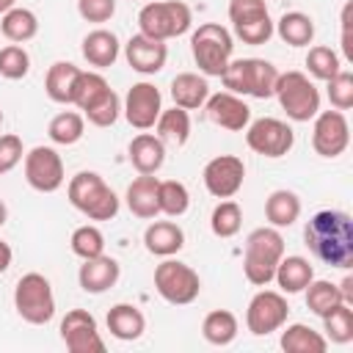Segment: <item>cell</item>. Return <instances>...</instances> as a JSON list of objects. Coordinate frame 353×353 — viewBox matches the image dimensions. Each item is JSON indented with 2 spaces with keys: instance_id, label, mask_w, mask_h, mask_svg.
<instances>
[{
  "instance_id": "8992f818",
  "label": "cell",
  "mask_w": 353,
  "mask_h": 353,
  "mask_svg": "<svg viewBox=\"0 0 353 353\" xmlns=\"http://www.w3.org/2000/svg\"><path fill=\"white\" fill-rule=\"evenodd\" d=\"M190 25H193V11L182 0H154L138 11V33L157 41L176 39L188 33Z\"/></svg>"
},
{
  "instance_id": "d6a6232c",
  "label": "cell",
  "mask_w": 353,
  "mask_h": 353,
  "mask_svg": "<svg viewBox=\"0 0 353 353\" xmlns=\"http://www.w3.org/2000/svg\"><path fill=\"white\" fill-rule=\"evenodd\" d=\"M157 138L163 143H174V146H185L188 138H190V113L185 108H168V110H160L157 121Z\"/></svg>"
},
{
  "instance_id": "4dcf8cb0",
  "label": "cell",
  "mask_w": 353,
  "mask_h": 353,
  "mask_svg": "<svg viewBox=\"0 0 353 353\" xmlns=\"http://www.w3.org/2000/svg\"><path fill=\"white\" fill-rule=\"evenodd\" d=\"M265 218H268V223L276 226V229L292 226V223L301 218V199H298V193H292V190H287V188L273 190V193L265 199Z\"/></svg>"
},
{
  "instance_id": "4316f807",
  "label": "cell",
  "mask_w": 353,
  "mask_h": 353,
  "mask_svg": "<svg viewBox=\"0 0 353 353\" xmlns=\"http://www.w3.org/2000/svg\"><path fill=\"white\" fill-rule=\"evenodd\" d=\"M312 279H314V268H312V262H309L306 256H298V254H292V256H281V262H279V268H276V273H273V281H276L279 290L287 292V295L303 292L306 284H309Z\"/></svg>"
},
{
  "instance_id": "ab89813d",
  "label": "cell",
  "mask_w": 353,
  "mask_h": 353,
  "mask_svg": "<svg viewBox=\"0 0 353 353\" xmlns=\"http://www.w3.org/2000/svg\"><path fill=\"white\" fill-rule=\"evenodd\" d=\"M119 116H121V99L113 88H108L99 99H94L83 110V119H88V124H94V127H110V124H116Z\"/></svg>"
},
{
  "instance_id": "5bb4252c",
  "label": "cell",
  "mask_w": 353,
  "mask_h": 353,
  "mask_svg": "<svg viewBox=\"0 0 353 353\" xmlns=\"http://www.w3.org/2000/svg\"><path fill=\"white\" fill-rule=\"evenodd\" d=\"M25 179L39 193H55L66 179L61 154L52 146H33L25 154Z\"/></svg>"
},
{
  "instance_id": "7dc6e473",
  "label": "cell",
  "mask_w": 353,
  "mask_h": 353,
  "mask_svg": "<svg viewBox=\"0 0 353 353\" xmlns=\"http://www.w3.org/2000/svg\"><path fill=\"white\" fill-rule=\"evenodd\" d=\"M77 14L85 22H108L116 14V0H77Z\"/></svg>"
},
{
  "instance_id": "f1b7e54d",
  "label": "cell",
  "mask_w": 353,
  "mask_h": 353,
  "mask_svg": "<svg viewBox=\"0 0 353 353\" xmlns=\"http://www.w3.org/2000/svg\"><path fill=\"white\" fill-rule=\"evenodd\" d=\"M80 66H74L72 61H55L50 69H47V77H44V91L52 102L58 105H72V94H74V83L80 77Z\"/></svg>"
},
{
  "instance_id": "1f68e13d",
  "label": "cell",
  "mask_w": 353,
  "mask_h": 353,
  "mask_svg": "<svg viewBox=\"0 0 353 353\" xmlns=\"http://www.w3.org/2000/svg\"><path fill=\"white\" fill-rule=\"evenodd\" d=\"M0 33L11 41V44H25L39 33V17L30 8L14 6L11 11L3 14L0 19Z\"/></svg>"
},
{
  "instance_id": "2e32d148",
  "label": "cell",
  "mask_w": 353,
  "mask_h": 353,
  "mask_svg": "<svg viewBox=\"0 0 353 353\" xmlns=\"http://www.w3.org/2000/svg\"><path fill=\"white\" fill-rule=\"evenodd\" d=\"M61 339L69 353H105L97 320L85 309H69L61 320Z\"/></svg>"
},
{
  "instance_id": "277c9868",
  "label": "cell",
  "mask_w": 353,
  "mask_h": 353,
  "mask_svg": "<svg viewBox=\"0 0 353 353\" xmlns=\"http://www.w3.org/2000/svg\"><path fill=\"white\" fill-rule=\"evenodd\" d=\"M279 74L281 72L265 58H232L229 66L223 69L221 80H223V88L237 97L268 99L276 91Z\"/></svg>"
},
{
  "instance_id": "c3c4849f",
  "label": "cell",
  "mask_w": 353,
  "mask_h": 353,
  "mask_svg": "<svg viewBox=\"0 0 353 353\" xmlns=\"http://www.w3.org/2000/svg\"><path fill=\"white\" fill-rule=\"evenodd\" d=\"M350 11H353V6L347 3V6L342 8V55H345V61H347V63H353V39H350Z\"/></svg>"
},
{
  "instance_id": "484cf974",
  "label": "cell",
  "mask_w": 353,
  "mask_h": 353,
  "mask_svg": "<svg viewBox=\"0 0 353 353\" xmlns=\"http://www.w3.org/2000/svg\"><path fill=\"white\" fill-rule=\"evenodd\" d=\"M108 331L121 342H132L146 331V317L135 303H116L108 309Z\"/></svg>"
},
{
  "instance_id": "3957f363",
  "label": "cell",
  "mask_w": 353,
  "mask_h": 353,
  "mask_svg": "<svg viewBox=\"0 0 353 353\" xmlns=\"http://www.w3.org/2000/svg\"><path fill=\"white\" fill-rule=\"evenodd\" d=\"M284 256V237L276 226H259L245 237L243 273L254 287H268Z\"/></svg>"
},
{
  "instance_id": "f6af8a7d",
  "label": "cell",
  "mask_w": 353,
  "mask_h": 353,
  "mask_svg": "<svg viewBox=\"0 0 353 353\" xmlns=\"http://www.w3.org/2000/svg\"><path fill=\"white\" fill-rule=\"evenodd\" d=\"M325 94L334 110H350L353 108V72L339 69L331 80H325Z\"/></svg>"
},
{
  "instance_id": "e575fe53",
  "label": "cell",
  "mask_w": 353,
  "mask_h": 353,
  "mask_svg": "<svg viewBox=\"0 0 353 353\" xmlns=\"http://www.w3.org/2000/svg\"><path fill=\"white\" fill-rule=\"evenodd\" d=\"M47 135L58 146H74L85 135V119H83V113H77V110H61V113H55L50 119V124H47Z\"/></svg>"
},
{
  "instance_id": "7c38bea8",
  "label": "cell",
  "mask_w": 353,
  "mask_h": 353,
  "mask_svg": "<svg viewBox=\"0 0 353 353\" xmlns=\"http://www.w3.org/2000/svg\"><path fill=\"white\" fill-rule=\"evenodd\" d=\"M290 317V303L284 298V292L276 290H259L245 309V328L254 336H268L273 331H279Z\"/></svg>"
},
{
  "instance_id": "60d3db41",
  "label": "cell",
  "mask_w": 353,
  "mask_h": 353,
  "mask_svg": "<svg viewBox=\"0 0 353 353\" xmlns=\"http://www.w3.org/2000/svg\"><path fill=\"white\" fill-rule=\"evenodd\" d=\"M306 69H309V74L314 80L325 83V80H331L342 69V61H339V55L331 47L317 44V47H309V52H306Z\"/></svg>"
},
{
  "instance_id": "74e56055",
  "label": "cell",
  "mask_w": 353,
  "mask_h": 353,
  "mask_svg": "<svg viewBox=\"0 0 353 353\" xmlns=\"http://www.w3.org/2000/svg\"><path fill=\"white\" fill-rule=\"evenodd\" d=\"M240 226H243V210H240V204L232 201V199L218 201L215 210H212V215H210L212 234L226 240V237H234L240 232Z\"/></svg>"
},
{
  "instance_id": "ffe728a7",
  "label": "cell",
  "mask_w": 353,
  "mask_h": 353,
  "mask_svg": "<svg viewBox=\"0 0 353 353\" xmlns=\"http://www.w3.org/2000/svg\"><path fill=\"white\" fill-rule=\"evenodd\" d=\"M121 276V265L108 256V254H99V256H91V259H83L80 270H77V281L83 287V292L88 295H102L108 292L110 287H116Z\"/></svg>"
},
{
  "instance_id": "4fadbf2b",
  "label": "cell",
  "mask_w": 353,
  "mask_h": 353,
  "mask_svg": "<svg viewBox=\"0 0 353 353\" xmlns=\"http://www.w3.org/2000/svg\"><path fill=\"white\" fill-rule=\"evenodd\" d=\"M350 143V124L342 110H320L312 124V146L320 157H339Z\"/></svg>"
},
{
  "instance_id": "44dd1931",
  "label": "cell",
  "mask_w": 353,
  "mask_h": 353,
  "mask_svg": "<svg viewBox=\"0 0 353 353\" xmlns=\"http://www.w3.org/2000/svg\"><path fill=\"white\" fill-rule=\"evenodd\" d=\"M127 157L138 174H157L165 163V143L152 132H138L127 146Z\"/></svg>"
},
{
  "instance_id": "8d00e7d4",
  "label": "cell",
  "mask_w": 353,
  "mask_h": 353,
  "mask_svg": "<svg viewBox=\"0 0 353 353\" xmlns=\"http://www.w3.org/2000/svg\"><path fill=\"white\" fill-rule=\"evenodd\" d=\"M157 207L168 218H179L190 207V193L179 179H163L157 185Z\"/></svg>"
},
{
  "instance_id": "603a6c76",
  "label": "cell",
  "mask_w": 353,
  "mask_h": 353,
  "mask_svg": "<svg viewBox=\"0 0 353 353\" xmlns=\"http://www.w3.org/2000/svg\"><path fill=\"white\" fill-rule=\"evenodd\" d=\"M143 245L154 256H174L185 245V232L174 221H152L143 229Z\"/></svg>"
},
{
  "instance_id": "f5cc1de1",
  "label": "cell",
  "mask_w": 353,
  "mask_h": 353,
  "mask_svg": "<svg viewBox=\"0 0 353 353\" xmlns=\"http://www.w3.org/2000/svg\"><path fill=\"white\" fill-rule=\"evenodd\" d=\"M8 221V207H6V201L0 199V229H3V223Z\"/></svg>"
},
{
  "instance_id": "9c48e42d",
  "label": "cell",
  "mask_w": 353,
  "mask_h": 353,
  "mask_svg": "<svg viewBox=\"0 0 353 353\" xmlns=\"http://www.w3.org/2000/svg\"><path fill=\"white\" fill-rule=\"evenodd\" d=\"M154 290L165 303L188 306L199 298L201 279L190 265H185L179 259H171V256H163V262L154 268Z\"/></svg>"
},
{
  "instance_id": "f546056e",
  "label": "cell",
  "mask_w": 353,
  "mask_h": 353,
  "mask_svg": "<svg viewBox=\"0 0 353 353\" xmlns=\"http://www.w3.org/2000/svg\"><path fill=\"white\" fill-rule=\"evenodd\" d=\"M273 33H279V39L290 47H309L314 39V19L303 11H287L279 22H273Z\"/></svg>"
},
{
  "instance_id": "52a82bcc",
  "label": "cell",
  "mask_w": 353,
  "mask_h": 353,
  "mask_svg": "<svg viewBox=\"0 0 353 353\" xmlns=\"http://www.w3.org/2000/svg\"><path fill=\"white\" fill-rule=\"evenodd\" d=\"M273 97L279 99L281 110L292 121H312L320 113V91L314 80L303 72H284L276 80Z\"/></svg>"
},
{
  "instance_id": "8fae6325",
  "label": "cell",
  "mask_w": 353,
  "mask_h": 353,
  "mask_svg": "<svg viewBox=\"0 0 353 353\" xmlns=\"http://www.w3.org/2000/svg\"><path fill=\"white\" fill-rule=\"evenodd\" d=\"M245 143H248L251 152L276 160V157L290 154V149L295 146V132H292V127L287 121L273 119V116H262L256 121H248Z\"/></svg>"
},
{
  "instance_id": "7bdbcfd3",
  "label": "cell",
  "mask_w": 353,
  "mask_h": 353,
  "mask_svg": "<svg viewBox=\"0 0 353 353\" xmlns=\"http://www.w3.org/2000/svg\"><path fill=\"white\" fill-rule=\"evenodd\" d=\"M69 245H72V254H74V256L91 259V256L105 254V234H102L94 223H85V226H77V229L72 232Z\"/></svg>"
},
{
  "instance_id": "ba28073f",
  "label": "cell",
  "mask_w": 353,
  "mask_h": 353,
  "mask_svg": "<svg viewBox=\"0 0 353 353\" xmlns=\"http://www.w3.org/2000/svg\"><path fill=\"white\" fill-rule=\"evenodd\" d=\"M14 309L30 325H47L55 317L52 284L41 273H25L14 287Z\"/></svg>"
},
{
  "instance_id": "30bf717a",
  "label": "cell",
  "mask_w": 353,
  "mask_h": 353,
  "mask_svg": "<svg viewBox=\"0 0 353 353\" xmlns=\"http://www.w3.org/2000/svg\"><path fill=\"white\" fill-rule=\"evenodd\" d=\"M229 22L232 36L251 47L268 44L273 36V19L265 0H229Z\"/></svg>"
},
{
  "instance_id": "816d5d0a",
  "label": "cell",
  "mask_w": 353,
  "mask_h": 353,
  "mask_svg": "<svg viewBox=\"0 0 353 353\" xmlns=\"http://www.w3.org/2000/svg\"><path fill=\"white\" fill-rule=\"evenodd\" d=\"M17 6V0H0V17L6 14V11H11Z\"/></svg>"
},
{
  "instance_id": "83f0119b",
  "label": "cell",
  "mask_w": 353,
  "mask_h": 353,
  "mask_svg": "<svg viewBox=\"0 0 353 353\" xmlns=\"http://www.w3.org/2000/svg\"><path fill=\"white\" fill-rule=\"evenodd\" d=\"M279 331H281L279 345L287 353H325L328 350V339L306 323H290L287 328L281 325Z\"/></svg>"
},
{
  "instance_id": "7a4b0ae2",
  "label": "cell",
  "mask_w": 353,
  "mask_h": 353,
  "mask_svg": "<svg viewBox=\"0 0 353 353\" xmlns=\"http://www.w3.org/2000/svg\"><path fill=\"white\" fill-rule=\"evenodd\" d=\"M66 196L88 221H113L119 215V196L97 171H77L66 185Z\"/></svg>"
},
{
  "instance_id": "d590c367",
  "label": "cell",
  "mask_w": 353,
  "mask_h": 353,
  "mask_svg": "<svg viewBox=\"0 0 353 353\" xmlns=\"http://www.w3.org/2000/svg\"><path fill=\"white\" fill-rule=\"evenodd\" d=\"M303 292H306V306H309V312H314L317 317H325L331 309H336L339 303H345L339 287H336L334 281H325V279H312Z\"/></svg>"
},
{
  "instance_id": "cb8c5ba5",
  "label": "cell",
  "mask_w": 353,
  "mask_h": 353,
  "mask_svg": "<svg viewBox=\"0 0 353 353\" xmlns=\"http://www.w3.org/2000/svg\"><path fill=\"white\" fill-rule=\"evenodd\" d=\"M83 58L94 66V69H108L116 63L119 52H121V44H119V36L113 30H105V28H97L91 33L83 36Z\"/></svg>"
},
{
  "instance_id": "ac0fdd59",
  "label": "cell",
  "mask_w": 353,
  "mask_h": 353,
  "mask_svg": "<svg viewBox=\"0 0 353 353\" xmlns=\"http://www.w3.org/2000/svg\"><path fill=\"white\" fill-rule=\"evenodd\" d=\"M204 110L210 116L212 124H218L221 130H229V132H243L251 121V108L243 97L232 94V91H218V94H210L207 102H204Z\"/></svg>"
},
{
  "instance_id": "5b68a950",
  "label": "cell",
  "mask_w": 353,
  "mask_h": 353,
  "mask_svg": "<svg viewBox=\"0 0 353 353\" xmlns=\"http://www.w3.org/2000/svg\"><path fill=\"white\" fill-rule=\"evenodd\" d=\"M190 55L204 77H221L234 55V36L221 22H204L190 36Z\"/></svg>"
},
{
  "instance_id": "db71d44e",
  "label": "cell",
  "mask_w": 353,
  "mask_h": 353,
  "mask_svg": "<svg viewBox=\"0 0 353 353\" xmlns=\"http://www.w3.org/2000/svg\"><path fill=\"white\" fill-rule=\"evenodd\" d=\"M0 124H3V108H0Z\"/></svg>"
},
{
  "instance_id": "d4e9b609",
  "label": "cell",
  "mask_w": 353,
  "mask_h": 353,
  "mask_svg": "<svg viewBox=\"0 0 353 353\" xmlns=\"http://www.w3.org/2000/svg\"><path fill=\"white\" fill-rule=\"evenodd\" d=\"M210 97V83L204 74H196V72H179L174 80H171V99L176 108H185V110H199L204 108Z\"/></svg>"
},
{
  "instance_id": "b9f144b4",
  "label": "cell",
  "mask_w": 353,
  "mask_h": 353,
  "mask_svg": "<svg viewBox=\"0 0 353 353\" xmlns=\"http://www.w3.org/2000/svg\"><path fill=\"white\" fill-rule=\"evenodd\" d=\"M110 88V83L99 74V72H80V77H77V83H74V94H72V105L77 108V110H85L94 99H99L105 91Z\"/></svg>"
},
{
  "instance_id": "f907efd6",
  "label": "cell",
  "mask_w": 353,
  "mask_h": 353,
  "mask_svg": "<svg viewBox=\"0 0 353 353\" xmlns=\"http://www.w3.org/2000/svg\"><path fill=\"white\" fill-rule=\"evenodd\" d=\"M11 259H14V251H11V245H8L6 240H0V276L8 270Z\"/></svg>"
},
{
  "instance_id": "836d02e7",
  "label": "cell",
  "mask_w": 353,
  "mask_h": 353,
  "mask_svg": "<svg viewBox=\"0 0 353 353\" xmlns=\"http://www.w3.org/2000/svg\"><path fill=\"white\" fill-rule=\"evenodd\" d=\"M237 317L229 312V309H212L204 320H201V336L210 342V345H232L237 339Z\"/></svg>"
},
{
  "instance_id": "7402d4cb",
  "label": "cell",
  "mask_w": 353,
  "mask_h": 353,
  "mask_svg": "<svg viewBox=\"0 0 353 353\" xmlns=\"http://www.w3.org/2000/svg\"><path fill=\"white\" fill-rule=\"evenodd\" d=\"M157 185H160V179L154 174H141L138 179L130 182L124 199H127V210L135 218L152 221V218L160 215V207H157Z\"/></svg>"
},
{
  "instance_id": "681fc988",
  "label": "cell",
  "mask_w": 353,
  "mask_h": 353,
  "mask_svg": "<svg viewBox=\"0 0 353 353\" xmlns=\"http://www.w3.org/2000/svg\"><path fill=\"white\" fill-rule=\"evenodd\" d=\"M336 287H339V292H342V301H345L347 306H353V276H345Z\"/></svg>"
},
{
  "instance_id": "d6986e66",
  "label": "cell",
  "mask_w": 353,
  "mask_h": 353,
  "mask_svg": "<svg viewBox=\"0 0 353 353\" xmlns=\"http://www.w3.org/2000/svg\"><path fill=\"white\" fill-rule=\"evenodd\" d=\"M124 58H127L132 72H138V74H157L165 66V61H168V47H165V41L149 39L143 33H135L124 44Z\"/></svg>"
},
{
  "instance_id": "f35d334b",
  "label": "cell",
  "mask_w": 353,
  "mask_h": 353,
  "mask_svg": "<svg viewBox=\"0 0 353 353\" xmlns=\"http://www.w3.org/2000/svg\"><path fill=\"white\" fill-rule=\"evenodd\" d=\"M323 336L334 345H347L353 339V306L339 303L323 317Z\"/></svg>"
},
{
  "instance_id": "9a60e30c",
  "label": "cell",
  "mask_w": 353,
  "mask_h": 353,
  "mask_svg": "<svg viewBox=\"0 0 353 353\" xmlns=\"http://www.w3.org/2000/svg\"><path fill=\"white\" fill-rule=\"evenodd\" d=\"M204 188L210 196L215 199H232L245 179V163L237 154H218L212 160H207L204 171H201Z\"/></svg>"
},
{
  "instance_id": "6da1fadb",
  "label": "cell",
  "mask_w": 353,
  "mask_h": 353,
  "mask_svg": "<svg viewBox=\"0 0 353 353\" xmlns=\"http://www.w3.org/2000/svg\"><path fill=\"white\" fill-rule=\"evenodd\" d=\"M303 243L328 268L353 265V221L342 210H320L303 226Z\"/></svg>"
},
{
  "instance_id": "ee69618b",
  "label": "cell",
  "mask_w": 353,
  "mask_h": 353,
  "mask_svg": "<svg viewBox=\"0 0 353 353\" xmlns=\"http://www.w3.org/2000/svg\"><path fill=\"white\" fill-rule=\"evenodd\" d=\"M30 72V55L22 44H6L0 47V77L6 80H22Z\"/></svg>"
},
{
  "instance_id": "bcb514c9",
  "label": "cell",
  "mask_w": 353,
  "mask_h": 353,
  "mask_svg": "<svg viewBox=\"0 0 353 353\" xmlns=\"http://www.w3.org/2000/svg\"><path fill=\"white\" fill-rule=\"evenodd\" d=\"M25 160V146H22V138L14 135V132H6L0 135V176L14 171L19 163Z\"/></svg>"
},
{
  "instance_id": "e0dca14e",
  "label": "cell",
  "mask_w": 353,
  "mask_h": 353,
  "mask_svg": "<svg viewBox=\"0 0 353 353\" xmlns=\"http://www.w3.org/2000/svg\"><path fill=\"white\" fill-rule=\"evenodd\" d=\"M160 110H163V97H160L157 85H152L146 80L130 85V91L124 97V105H121V113L130 121V127L152 130L157 116H160Z\"/></svg>"
}]
</instances>
